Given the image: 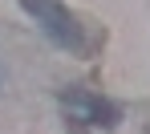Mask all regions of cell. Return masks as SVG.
Masks as SVG:
<instances>
[{
  "label": "cell",
  "mask_w": 150,
  "mask_h": 134,
  "mask_svg": "<svg viewBox=\"0 0 150 134\" xmlns=\"http://www.w3.org/2000/svg\"><path fill=\"white\" fill-rule=\"evenodd\" d=\"M21 8H25L28 16H37V25L45 28L57 45H69V49L81 45V28H77L73 12L61 0H21Z\"/></svg>",
  "instance_id": "obj_1"
},
{
  "label": "cell",
  "mask_w": 150,
  "mask_h": 134,
  "mask_svg": "<svg viewBox=\"0 0 150 134\" xmlns=\"http://www.w3.org/2000/svg\"><path fill=\"white\" fill-rule=\"evenodd\" d=\"M65 102L85 106L89 122H98V126H118V110L110 106V102H101V98H89V94H65Z\"/></svg>",
  "instance_id": "obj_2"
}]
</instances>
